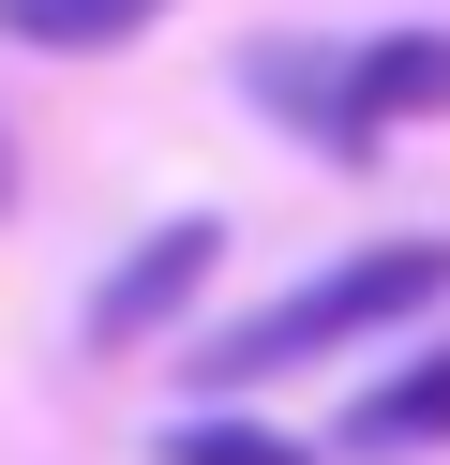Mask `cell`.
I'll return each mask as SVG.
<instances>
[{"label": "cell", "instance_id": "1", "mask_svg": "<svg viewBox=\"0 0 450 465\" xmlns=\"http://www.w3.org/2000/svg\"><path fill=\"white\" fill-rule=\"evenodd\" d=\"M435 301H450V241H360V255H330L315 285L225 315V331L195 345V405H240V391H270V375H300V361H345V345L405 331V315H435Z\"/></svg>", "mask_w": 450, "mask_h": 465}, {"label": "cell", "instance_id": "2", "mask_svg": "<svg viewBox=\"0 0 450 465\" xmlns=\"http://www.w3.org/2000/svg\"><path fill=\"white\" fill-rule=\"evenodd\" d=\"M240 75H255V105H270V121H300L330 165H375L405 121H450V31H375V45L270 31Z\"/></svg>", "mask_w": 450, "mask_h": 465}, {"label": "cell", "instance_id": "3", "mask_svg": "<svg viewBox=\"0 0 450 465\" xmlns=\"http://www.w3.org/2000/svg\"><path fill=\"white\" fill-rule=\"evenodd\" d=\"M210 271H225V211H165L135 255H120L105 285H90V361H120V345L180 331V315L210 301Z\"/></svg>", "mask_w": 450, "mask_h": 465}, {"label": "cell", "instance_id": "4", "mask_svg": "<svg viewBox=\"0 0 450 465\" xmlns=\"http://www.w3.org/2000/svg\"><path fill=\"white\" fill-rule=\"evenodd\" d=\"M450 450V345H420V361H390L375 391L330 420V465H420Z\"/></svg>", "mask_w": 450, "mask_h": 465}, {"label": "cell", "instance_id": "5", "mask_svg": "<svg viewBox=\"0 0 450 465\" xmlns=\"http://www.w3.org/2000/svg\"><path fill=\"white\" fill-rule=\"evenodd\" d=\"M150 15H180V0H0V45H45V61H105V45H135Z\"/></svg>", "mask_w": 450, "mask_h": 465}, {"label": "cell", "instance_id": "6", "mask_svg": "<svg viewBox=\"0 0 450 465\" xmlns=\"http://www.w3.org/2000/svg\"><path fill=\"white\" fill-rule=\"evenodd\" d=\"M150 465H330V450H315V435L240 420V405H195V420H165V435H150Z\"/></svg>", "mask_w": 450, "mask_h": 465}]
</instances>
